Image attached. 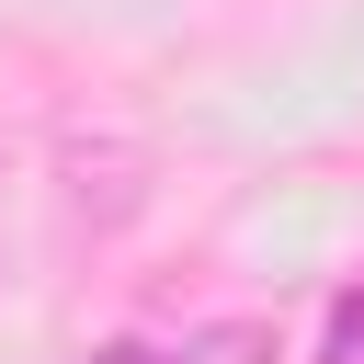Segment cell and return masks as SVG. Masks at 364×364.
<instances>
[{
  "label": "cell",
  "instance_id": "cell-2",
  "mask_svg": "<svg viewBox=\"0 0 364 364\" xmlns=\"http://www.w3.org/2000/svg\"><path fill=\"white\" fill-rule=\"evenodd\" d=\"M318 364H364V296L330 307V353H318Z\"/></svg>",
  "mask_w": 364,
  "mask_h": 364
},
{
  "label": "cell",
  "instance_id": "cell-1",
  "mask_svg": "<svg viewBox=\"0 0 364 364\" xmlns=\"http://www.w3.org/2000/svg\"><path fill=\"white\" fill-rule=\"evenodd\" d=\"M182 364H273V341H262L250 318H228V330H205V341H193Z\"/></svg>",
  "mask_w": 364,
  "mask_h": 364
},
{
  "label": "cell",
  "instance_id": "cell-3",
  "mask_svg": "<svg viewBox=\"0 0 364 364\" xmlns=\"http://www.w3.org/2000/svg\"><path fill=\"white\" fill-rule=\"evenodd\" d=\"M91 364H182V353H148V341H114V353H91Z\"/></svg>",
  "mask_w": 364,
  "mask_h": 364
}]
</instances>
